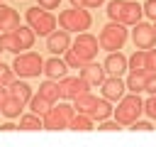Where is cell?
I'll use <instances>...</instances> for the list:
<instances>
[{
  "label": "cell",
  "mask_w": 156,
  "mask_h": 147,
  "mask_svg": "<svg viewBox=\"0 0 156 147\" xmlns=\"http://www.w3.org/2000/svg\"><path fill=\"white\" fill-rule=\"evenodd\" d=\"M98 47H100V39L98 37H93L90 32H78L76 42L66 51V64L71 69H83L88 61H93L98 56V51H100Z\"/></svg>",
  "instance_id": "cell-1"
},
{
  "label": "cell",
  "mask_w": 156,
  "mask_h": 147,
  "mask_svg": "<svg viewBox=\"0 0 156 147\" xmlns=\"http://www.w3.org/2000/svg\"><path fill=\"white\" fill-rule=\"evenodd\" d=\"M73 105H76V113H85V115H90V118L98 120V123L112 118V113H115V108L110 105L107 98H98V96H93L90 91L83 93V96H78V98L73 100Z\"/></svg>",
  "instance_id": "cell-2"
},
{
  "label": "cell",
  "mask_w": 156,
  "mask_h": 147,
  "mask_svg": "<svg viewBox=\"0 0 156 147\" xmlns=\"http://www.w3.org/2000/svg\"><path fill=\"white\" fill-rule=\"evenodd\" d=\"M141 113H144V100L139 98V93H129V96H122L117 100V108H115L112 118L119 125H132L134 120H139Z\"/></svg>",
  "instance_id": "cell-3"
},
{
  "label": "cell",
  "mask_w": 156,
  "mask_h": 147,
  "mask_svg": "<svg viewBox=\"0 0 156 147\" xmlns=\"http://www.w3.org/2000/svg\"><path fill=\"white\" fill-rule=\"evenodd\" d=\"M24 17H27V24H29L39 37H49V34L56 29V24H58V20H56L49 10H44L41 5L29 7V10L24 12Z\"/></svg>",
  "instance_id": "cell-4"
},
{
  "label": "cell",
  "mask_w": 156,
  "mask_h": 147,
  "mask_svg": "<svg viewBox=\"0 0 156 147\" xmlns=\"http://www.w3.org/2000/svg\"><path fill=\"white\" fill-rule=\"evenodd\" d=\"M12 69L22 78H34V76H39L44 71V59L37 51H20V54H15Z\"/></svg>",
  "instance_id": "cell-5"
},
{
  "label": "cell",
  "mask_w": 156,
  "mask_h": 147,
  "mask_svg": "<svg viewBox=\"0 0 156 147\" xmlns=\"http://www.w3.org/2000/svg\"><path fill=\"white\" fill-rule=\"evenodd\" d=\"M73 115H76V105H71V103H54L49 108V113L44 115V130H68Z\"/></svg>",
  "instance_id": "cell-6"
},
{
  "label": "cell",
  "mask_w": 156,
  "mask_h": 147,
  "mask_svg": "<svg viewBox=\"0 0 156 147\" xmlns=\"http://www.w3.org/2000/svg\"><path fill=\"white\" fill-rule=\"evenodd\" d=\"M58 24L68 32H85V29H90L93 17L85 7H71V10L58 12Z\"/></svg>",
  "instance_id": "cell-7"
},
{
  "label": "cell",
  "mask_w": 156,
  "mask_h": 147,
  "mask_svg": "<svg viewBox=\"0 0 156 147\" xmlns=\"http://www.w3.org/2000/svg\"><path fill=\"white\" fill-rule=\"evenodd\" d=\"M98 39H100V49H105V51H119L124 47V42H127V24L110 20V24L102 27V32H100Z\"/></svg>",
  "instance_id": "cell-8"
},
{
  "label": "cell",
  "mask_w": 156,
  "mask_h": 147,
  "mask_svg": "<svg viewBox=\"0 0 156 147\" xmlns=\"http://www.w3.org/2000/svg\"><path fill=\"white\" fill-rule=\"evenodd\" d=\"M58 86H61V98H68V100H76L78 96H83V93L90 91V83L80 74L78 76H63L58 81Z\"/></svg>",
  "instance_id": "cell-9"
},
{
  "label": "cell",
  "mask_w": 156,
  "mask_h": 147,
  "mask_svg": "<svg viewBox=\"0 0 156 147\" xmlns=\"http://www.w3.org/2000/svg\"><path fill=\"white\" fill-rule=\"evenodd\" d=\"M132 42L136 49H151L156 44V27L149 22H136L132 29Z\"/></svg>",
  "instance_id": "cell-10"
},
{
  "label": "cell",
  "mask_w": 156,
  "mask_h": 147,
  "mask_svg": "<svg viewBox=\"0 0 156 147\" xmlns=\"http://www.w3.org/2000/svg\"><path fill=\"white\" fill-rule=\"evenodd\" d=\"M68 47H71V32L68 29H54L49 37H46V49L51 51V54H66L68 51Z\"/></svg>",
  "instance_id": "cell-11"
},
{
  "label": "cell",
  "mask_w": 156,
  "mask_h": 147,
  "mask_svg": "<svg viewBox=\"0 0 156 147\" xmlns=\"http://www.w3.org/2000/svg\"><path fill=\"white\" fill-rule=\"evenodd\" d=\"M141 15H144V5H139L136 0H124L117 22H122V24H127V27H134L136 22H141Z\"/></svg>",
  "instance_id": "cell-12"
},
{
  "label": "cell",
  "mask_w": 156,
  "mask_h": 147,
  "mask_svg": "<svg viewBox=\"0 0 156 147\" xmlns=\"http://www.w3.org/2000/svg\"><path fill=\"white\" fill-rule=\"evenodd\" d=\"M100 86H102V98H107V100H119L127 91V81H122L119 76H105V81Z\"/></svg>",
  "instance_id": "cell-13"
},
{
  "label": "cell",
  "mask_w": 156,
  "mask_h": 147,
  "mask_svg": "<svg viewBox=\"0 0 156 147\" xmlns=\"http://www.w3.org/2000/svg\"><path fill=\"white\" fill-rule=\"evenodd\" d=\"M105 71L110 76H122L127 69H129V59L122 54V51H107V59H105Z\"/></svg>",
  "instance_id": "cell-14"
},
{
  "label": "cell",
  "mask_w": 156,
  "mask_h": 147,
  "mask_svg": "<svg viewBox=\"0 0 156 147\" xmlns=\"http://www.w3.org/2000/svg\"><path fill=\"white\" fill-rule=\"evenodd\" d=\"M20 27V15L17 10H12L10 5H2L0 2V34L2 32H15Z\"/></svg>",
  "instance_id": "cell-15"
},
{
  "label": "cell",
  "mask_w": 156,
  "mask_h": 147,
  "mask_svg": "<svg viewBox=\"0 0 156 147\" xmlns=\"http://www.w3.org/2000/svg\"><path fill=\"white\" fill-rule=\"evenodd\" d=\"M71 66L66 64V59H58L56 54L51 56V59H46L44 61V74L49 76V78H56V81H61L63 76H66V71H68Z\"/></svg>",
  "instance_id": "cell-16"
},
{
  "label": "cell",
  "mask_w": 156,
  "mask_h": 147,
  "mask_svg": "<svg viewBox=\"0 0 156 147\" xmlns=\"http://www.w3.org/2000/svg\"><path fill=\"white\" fill-rule=\"evenodd\" d=\"M105 74H107L105 66H102V64H93V61H88V64L80 69V76H83L90 86H100V83L105 81Z\"/></svg>",
  "instance_id": "cell-17"
},
{
  "label": "cell",
  "mask_w": 156,
  "mask_h": 147,
  "mask_svg": "<svg viewBox=\"0 0 156 147\" xmlns=\"http://www.w3.org/2000/svg\"><path fill=\"white\" fill-rule=\"evenodd\" d=\"M7 93L15 96V98H20L24 105H29V100H32V96H34V93H32V86H27L24 81H17V78L7 86Z\"/></svg>",
  "instance_id": "cell-18"
},
{
  "label": "cell",
  "mask_w": 156,
  "mask_h": 147,
  "mask_svg": "<svg viewBox=\"0 0 156 147\" xmlns=\"http://www.w3.org/2000/svg\"><path fill=\"white\" fill-rule=\"evenodd\" d=\"M15 37H17V42H20V47H22V51H27V49H32L34 47V39H37V32L27 24H20L17 29H15Z\"/></svg>",
  "instance_id": "cell-19"
},
{
  "label": "cell",
  "mask_w": 156,
  "mask_h": 147,
  "mask_svg": "<svg viewBox=\"0 0 156 147\" xmlns=\"http://www.w3.org/2000/svg\"><path fill=\"white\" fill-rule=\"evenodd\" d=\"M146 78H149V71H132L127 76V91H132V93L146 91Z\"/></svg>",
  "instance_id": "cell-20"
},
{
  "label": "cell",
  "mask_w": 156,
  "mask_h": 147,
  "mask_svg": "<svg viewBox=\"0 0 156 147\" xmlns=\"http://www.w3.org/2000/svg\"><path fill=\"white\" fill-rule=\"evenodd\" d=\"M22 110H24V103L20 100V98H15V96H7L5 98V103H2V108H0V113L5 115V118H20L22 115Z\"/></svg>",
  "instance_id": "cell-21"
},
{
  "label": "cell",
  "mask_w": 156,
  "mask_h": 147,
  "mask_svg": "<svg viewBox=\"0 0 156 147\" xmlns=\"http://www.w3.org/2000/svg\"><path fill=\"white\" fill-rule=\"evenodd\" d=\"M39 93H41L44 98H49L51 103H58V98H61V86H58L56 78H46L44 83H39Z\"/></svg>",
  "instance_id": "cell-22"
},
{
  "label": "cell",
  "mask_w": 156,
  "mask_h": 147,
  "mask_svg": "<svg viewBox=\"0 0 156 147\" xmlns=\"http://www.w3.org/2000/svg\"><path fill=\"white\" fill-rule=\"evenodd\" d=\"M51 105H54V103H51L49 98H44L41 93L32 96V100H29V110H32V113H37V115H41V118L49 113V108H51Z\"/></svg>",
  "instance_id": "cell-23"
},
{
  "label": "cell",
  "mask_w": 156,
  "mask_h": 147,
  "mask_svg": "<svg viewBox=\"0 0 156 147\" xmlns=\"http://www.w3.org/2000/svg\"><path fill=\"white\" fill-rule=\"evenodd\" d=\"M20 127H22V130H41V127H44V118L37 115V113L20 115Z\"/></svg>",
  "instance_id": "cell-24"
},
{
  "label": "cell",
  "mask_w": 156,
  "mask_h": 147,
  "mask_svg": "<svg viewBox=\"0 0 156 147\" xmlns=\"http://www.w3.org/2000/svg\"><path fill=\"white\" fill-rule=\"evenodd\" d=\"M68 130H95V120L90 115H85V113H76Z\"/></svg>",
  "instance_id": "cell-25"
},
{
  "label": "cell",
  "mask_w": 156,
  "mask_h": 147,
  "mask_svg": "<svg viewBox=\"0 0 156 147\" xmlns=\"http://www.w3.org/2000/svg\"><path fill=\"white\" fill-rule=\"evenodd\" d=\"M0 49H2V51H12V54H20V51H22L15 32H2V34H0Z\"/></svg>",
  "instance_id": "cell-26"
},
{
  "label": "cell",
  "mask_w": 156,
  "mask_h": 147,
  "mask_svg": "<svg viewBox=\"0 0 156 147\" xmlns=\"http://www.w3.org/2000/svg\"><path fill=\"white\" fill-rule=\"evenodd\" d=\"M129 71H146V49H136L129 56Z\"/></svg>",
  "instance_id": "cell-27"
},
{
  "label": "cell",
  "mask_w": 156,
  "mask_h": 147,
  "mask_svg": "<svg viewBox=\"0 0 156 147\" xmlns=\"http://www.w3.org/2000/svg\"><path fill=\"white\" fill-rule=\"evenodd\" d=\"M15 81V69L0 61V86H10Z\"/></svg>",
  "instance_id": "cell-28"
},
{
  "label": "cell",
  "mask_w": 156,
  "mask_h": 147,
  "mask_svg": "<svg viewBox=\"0 0 156 147\" xmlns=\"http://www.w3.org/2000/svg\"><path fill=\"white\" fill-rule=\"evenodd\" d=\"M122 5H124V0H110V5H107V17H110L112 22H117Z\"/></svg>",
  "instance_id": "cell-29"
},
{
  "label": "cell",
  "mask_w": 156,
  "mask_h": 147,
  "mask_svg": "<svg viewBox=\"0 0 156 147\" xmlns=\"http://www.w3.org/2000/svg\"><path fill=\"white\" fill-rule=\"evenodd\" d=\"M144 113H146L151 120H156V93H151V98L144 100Z\"/></svg>",
  "instance_id": "cell-30"
},
{
  "label": "cell",
  "mask_w": 156,
  "mask_h": 147,
  "mask_svg": "<svg viewBox=\"0 0 156 147\" xmlns=\"http://www.w3.org/2000/svg\"><path fill=\"white\" fill-rule=\"evenodd\" d=\"M146 71L149 74H156V49H146Z\"/></svg>",
  "instance_id": "cell-31"
},
{
  "label": "cell",
  "mask_w": 156,
  "mask_h": 147,
  "mask_svg": "<svg viewBox=\"0 0 156 147\" xmlns=\"http://www.w3.org/2000/svg\"><path fill=\"white\" fill-rule=\"evenodd\" d=\"M144 15H146L149 20L156 22V0H146V5H144Z\"/></svg>",
  "instance_id": "cell-32"
},
{
  "label": "cell",
  "mask_w": 156,
  "mask_h": 147,
  "mask_svg": "<svg viewBox=\"0 0 156 147\" xmlns=\"http://www.w3.org/2000/svg\"><path fill=\"white\" fill-rule=\"evenodd\" d=\"M119 127H122V125H119L117 120H110V118H107V120H100V127H98V130H119Z\"/></svg>",
  "instance_id": "cell-33"
},
{
  "label": "cell",
  "mask_w": 156,
  "mask_h": 147,
  "mask_svg": "<svg viewBox=\"0 0 156 147\" xmlns=\"http://www.w3.org/2000/svg\"><path fill=\"white\" fill-rule=\"evenodd\" d=\"M132 130H154V125L149 120H134L132 123Z\"/></svg>",
  "instance_id": "cell-34"
},
{
  "label": "cell",
  "mask_w": 156,
  "mask_h": 147,
  "mask_svg": "<svg viewBox=\"0 0 156 147\" xmlns=\"http://www.w3.org/2000/svg\"><path fill=\"white\" fill-rule=\"evenodd\" d=\"M146 93H156V74H149L146 78Z\"/></svg>",
  "instance_id": "cell-35"
},
{
  "label": "cell",
  "mask_w": 156,
  "mask_h": 147,
  "mask_svg": "<svg viewBox=\"0 0 156 147\" xmlns=\"http://www.w3.org/2000/svg\"><path fill=\"white\" fill-rule=\"evenodd\" d=\"M39 5H41L44 10H56V7L61 5V0H39Z\"/></svg>",
  "instance_id": "cell-36"
},
{
  "label": "cell",
  "mask_w": 156,
  "mask_h": 147,
  "mask_svg": "<svg viewBox=\"0 0 156 147\" xmlns=\"http://www.w3.org/2000/svg\"><path fill=\"white\" fill-rule=\"evenodd\" d=\"M7 96H10V93H7V86H0V108H2V103H5Z\"/></svg>",
  "instance_id": "cell-37"
},
{
  "label": "cell",
  "mask_w": 156,
  "mask_h": 147,
  "mask_svg": "<svg viewBox=\"0 0 156 147\" xmlns=\"http://www.w3.org/2000/svg\"><path fill=\"white\" fill-rule=\"evenodd\" d=\"M105 0H85V7H100Z\"/></svg>",
  "instance_id": "cell-38"
},
{
  "label": "cell",
  "mask_w": 156,
  "mask_h": 147,
  "mask_svg": "<svg viewBox=\"0 0 156 147\" xmlns=\"http://www.w3.org/2000/svg\"><path fill=\"white\" fill-rule=\"evenodd\" d=\"M0 130H17V125H12V123H5V125H0Z\"/></svg>",
  "instance_id": "cell-39"
},
{
  "label": "cell",
  "mask_w": 156,
  "mask_h": 147,
  "mask_svg": "<svg viewBox=\"0 0 156 147\" xmlns=\"http://www.w3.org/2000/svg\"><path fill=\"white\" fill-rule=\"evenodd\" d=\"M73 7H85V0H71Z\"/></svg>",
  "instance_id": "cell-40"
},
{
  "label": "cell",
  "mask_w": 156,
  "mask_h": 147,
  "mask_svg": "<svg viewBox=\"0 0 156 147\" xmlns=\"http://www.w3.org/2000/svg\"><path fill=\"white\" fill-rule=\"evenodd\" d=\"M154 27H156V22H154Z\"/></svg>",
  "instance_id": "cell-41"
},
{
  "label": "cell",
  "mask_w": 156,
  "mask_h": 147,
  "mask_svg": "<svg viewBox=\"0 0 156 147\" xmlns=\"http://www.w3.org/2000/svg\"><path fill=\"white\" fill-rule=\"evenodd\" d=\"M0 51H2V49H0Z\"/></svg>",
  "instance_id": "cell-42"
},
{
  "label": "cell",
  "mask_w": 156,
  "mask_h": 147,
  "mask_svg": "<svg viewBox=\"0 0 156 147\" xmlns=\"http://www.w3.org/2000/svg\"><path fill=\"white\" fill-rule=\"evenodd\" d=\"M0 2H2V0H0Z\"/></svg>",
  "instance_id": "cell-43"
}]
</instances>
